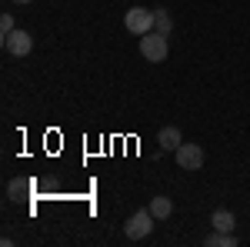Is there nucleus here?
I'll list each match as a JSON object with an SVG mask.
<instances>
[{"label":"nucleus","mask_w":250,"mask_h":247,"mask_svg":"<svg viewBox=\"0 0 250 247\" xmlns=\"http://www.w3.org/2000/svg\"><path fill=\"white\" fill-rule=\"evenodd\" d=\"M140 54H144V60H150V64H164L167 60V37L157 34V30L144 34L140 37Z\"/></svg>","instance_id":"1"},{"label":"nucleus","mask_w":250,"mask_h":247,"mask_svg":"<svg viewBox=\"0 0 250 247\" xmlns=\"http://www.w3.org/2000/svg\"><path fill=\"white\" fill-rule=\"evenodd\" d=\"M14 3H30V0H14Z\"/></svg>","instance_id":"13"},{"label":"nucleus","mask_w":250,"mask_h":247,"mask_svg":"<svg viewBox=\"0 0 250 247\" xmlns=\"http://www.w3.org/2000/svg\"><path fill=\"white\" fill-rule=\"evenodd\" d=\"M10 30H17V27H14V17L3 14V17H0V34H10Z\"/></svg>","instance_id":"12"},{"label":"nucleus","mask_w":250,"mask_h":247,"mask_svg":"<svg viewBox=\"0 0 250 247\" xmlns=\"http://www.w3.org/2000/svg\"><path fill=\"white\" fill-rule=\"evenodd\" d=\"M154 30L157 34H164V37H170V30H173V20L167 10H154Z\"/></svg>","instance_id":"10"},{"label":"nucleus","mask_w":250,"mask_h":247,"mask_svg":"<svg viewBox=\"0 0 250 247\" xmlns=\"http://www.w3.org/2000/svg\"><path fill=\"white\" fill-rule=\"evenodd\" d=\"M0 44H3V50L10 54V57H27L30 54V47H34V37L27 34V30H10V34H3L0 37Z\"/></svg>","instance_id":"4"},{"label":"nucleus","mask_w":250,"mask_h":247,"mask_svg":"<svg viewBox=\"0 0 250 247\" xmlns=\"http://www.w3.org/2000/svg\"><path fill=\"white\" fill-rule=\"evenodd\" d=\"M207 247H237V237H233V230H210Z\"/></svg>","instance_id":"7"},{"label":"nucleus","mask_w":250,"mask_h":247,"mask_svg":"<svg viewBox=\"0 0 250 247\" xmlns=\"http://www.w3.org/2000/svg\"><path fill=\"white\" fill-rule=\"evenodd\" d=\"M233 224H237V221H233L230 210L220 207V210H213V214H210V227L213 230H233Z\"/></svg>","instance_id":"8"},{"label":"nucleus","mask_w":250,"mask_h":247,"mask_svg":"<svg viewBox=\"0 0 250 247\" xmlns=\"http://www.w3.org/2000/svg\"><path fill=\"white\" fill-rule=\"evenodd\" d=\"M154 221H157V217L150 214V207L130 214V221L124 224V234H127V241H144V237L154 230Z\"/></svg>","instance_id":"2"},{"label":"nucleus","mask_w":250,"mask_h":247,"mask_svg":"<svg viewBox=\"0 0 250 247\" xmlns=\"http://www.w3.org/2000/svg\"><path fill=\"white\" fill-rule=\"evenodd\" d=\"M27 187H30L27 180H10V197H14V201H20V197L27 194Z\"/></svg>","instance_id":"11"},{"label":"nucleus","mask_w":250,"mask_h":247,"mask_svg":"<svg viewBox=\"0 0 250 247\" xmlns=\"http://www.w3.org/2000/svg\"><path fill=\"white\" fill-rule=\"evenodd\" d=\"M173 154H177V167L180 171H200L204 167V147L200 144H180Z\"/></svg>","instance_id":"5"},{"label":"nucleus","mask_w":250,"mask_h":247,"mask_svg":"<svg viewBox=\"0 0 250 247\" xmlns=\"http://www.w3.org/2000/svg\"><path fill=\"white\" fill-rule=\"evenodd\" d=\"M124 23H127V30H130V34L144 37V34H150V30H154V10H147V7H130V10H127V17H124Z\"/></svg>","instance_id":"3"},{"label":"nucleus","mask_w":250,"mask_h":247,"mask_svg":"<svg viewBox=\"0 0 250 247\" xmlns=\"http://www.w3.org/2000/svg\"><path fill=\"white\" fill-rule=\"evenodd\" d=\"M157 144H160V151H177L184 144V137H180L177 127H164V131L157 134Z\"/></svg>","instance_id":"6"},{"label":"nucleus","mask_w":250,"mask_h":247,"mask_svg":"<svg viewBox=\"0 0 250 247\" xmlns=\"http://www.w3.org/2000/svg\"><path fill=\"white\" fill-rule=\"evenodd\" d=\"M150 214H154L157 221H167V217L173 214L170 197H154V201H150Z\"/></svg>","instance_id":"9"}]
</instances>
